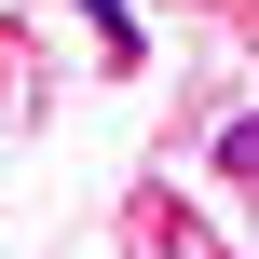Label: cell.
Instances as JSON below:
<instances>
[{
    "instance_id": "6da1fadb",
    "label": "cell",
    "mask_w": 259,
    "mask_h": 259,
    "mask_svg": "<svg viewBox=\"0 0 259 259\" xmlns=\"http://www.w3.org/2000/svg\"><path fill=\"white\" fill-rule=\"evenodd\" d=\"M219 178H259V123H232V137H219Z\"/></svg>"
}]
</instances>
